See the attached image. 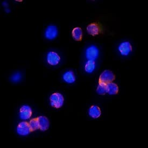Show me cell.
<instances>
[{"instance_id": "cell-1", "label": "cell", "mask_w": 148, "mask_h": 148, "mask_svg": "<svg viewBox=\"0 0 148 148\" xmlns=\"http://www.w3.org/2000/svg\"><path fill=\"white\" fill-rule=\"evenodd\" d=\"M51 105L56 108H60L64 103V97L61 94L55 93L52 94L50 97Z\"/></svg>"}, {"instance_id": "cell-2", "label": "cell", "mask_w": 148, "mask_h": 148, "mask_svg": "<svg viewBox=\"0 0 148 148\" xmlns=\"http://www.w3.org/2000/svg\"><path fill=\"white\" fill-rule=\"evenodd\" d=\"M115 79V75L112 71L105 70L100 75L99 78V82L107 84L113 82Z\"/></svg>"}, {"instance_id": "cell-3", "label": "cell", "mask_w": 148, "mask_h": 148, "mask_svg": "<svg viewBox=\"0 0 148 148\" xmlns=\"http://www.w3.org/2000/svg\"><path fill=\"white\" fill-rule=\"evenodd\" d=\"M17 130L18 134L22 136L27 135L31 132L29 123L25 121L21 122L20 124L18 125Z\"/></svg>"}, {"instance_id": "cell-4", "label": "cell", "mask_w": 148, "mask_h": 148, "mask_svg": "<svg viewBox=\"0 0 148 148\" xmlns=\"http://www.w3.org/2000/svg\"><path fill=\"white\" fill-rule=\"evenodd\" d=\"M47 60L49 64L51 65H56L60 62V58L57 53L55 52H50L47 55Z\"/></svg>"}, {"instance_id": "cell-5", "label": "cell", "mask_w": 148, "mask_h": 148, "mask_svg": "<svg viewBox=\"0 0 148 148\" xmlns=\"http://www.w3.org/2000/svg\"><path fill=\"white\" fill-rule=\"evenodd\" d=\"M20 115L22 119H29L32 115L31 108L28 106H23L20 109Z\"/></svg>"}, {"instance_id": "cell-6", "label": "cell", "mask_w": 148, "mask_h": 148, "mask_svg": "<svg viewBox=\"0 0 148 148\" xmlns=\"http://www.w3.org/2000/svg\"><path fill=\"white\" fill-rule=\"evenodd\" d=\"M58 34L57 29L55 26H50L47 28L45 31V37L47 39H53Z\"/></svg>"}, {"instance_id": "cell-7", "label": "cell", "mask_w": 148, "mask_h": 148, "mask_svg": "<svg viewBox=\"0 0 148 148\" xmlns=\"http://www.w3.org/2000/svg\"><path fill=\"white\" fill-rule=\"evenodd\" d=\"M98 50L95 47H90L86 51V57L89 60H94L98 56Z\"/></svg>"}, {"instance_id": "cell-8", "label": "cell", "mask_w": 148, "mask_h": 148, "mask_svg": "<svg viewBox=\"0 0 148 148\" xmlns=\"http://www.w3.org/2000/svg\"><path fill=\"white\" fill-rule=\"evenodd\" d=\"M88 33L92 36H96L99 34L100 28L99 25L96 23L90 24L87 27Z\"/></svg>"}, {"instance_id": "cell-9", "label": "cell", "mask_w": 148, "mask_h": 148, "mask_svg": "<svg viewBox=\"0 0 148 148\" xmlns=\"http://www.w3.org/2000/svg\"><path fill=\"white\" fill-rule=\"evenodd\" d=\"M119 50L122 55L127 56L132 51V47L130 43L124 42L122 43L120 47H119Z\"/></svg>"}, {"instance_id": "cell-10", "label": "cell", "mask_w": 148, "mask_h": 148, "mask_svg": "<svg viewBox=\"0 0 148 148\" xmlns=\"http://www.w3.org/2000/svg\"><path fill=\"white\" fill-rule=\"evenodd\" d=\"M39 122V129L42 131H45L49 128L50 122L45 116H40L38 117Z\"/></svg>"}, {"instance_id": "cell-11", "label": "cell", "mask_w": 148, "mask_h": 148, "mask_svg": "<svg viewBox=\"0 0 148 148\" xmlns=\"http://www.w3.org/2000/svg\"><path fill=\"white\" fill-rule=\"evenodd\" d=\"M89 114L90 117L97 119L100 116L101 112L100 108L97 106H92L89 110Z\"/></svg>"}, {"instance_id": "cell-12", "label": "cell", "mask_w": 148, "mask_h": 148, "mask_svg": "<svg viewBox=\"0 0 148 148\" xmlns=\"http://www.w3.org/2000/svg\"><path fill=\"white\" fill-rule=\"evenodd\" d=\"M107 93L110 95L116 94L119 92V87L117 85L113 82L107 84Z\"/></svg>"}, {"instance_id": "cell-13", "label": "cell", "mask_w": 148, "mask_h": 148, "mask_svg": "<svg viewBox=\"0 0 148 148\" xmlns=\"http://www.w3.org/2000/svg\"><path fill=\"white\" fill-rule=\"evenodd\" d=\"M73 39L77 41H81L82 38V31L80 27H75L72 32Z\"/></svg>"}, {"instance_id": "cell-14", "label": "cell", "mask_w": 148, "mask_h": 148, "mask_svg": "<svg viewBox=\"0 0 148 148\" xmlns=\"http://www.w3.org/2000/svg\"><path fill=\"white\" fill-rule=\"evenodd\" d=\"M63 79L65 80V82L69 84L74 82L75 80L74 73L72 71H68L66 72L63 75Z\"/></svg>"}, {"instance_id": "cell-15", "label": "cell", "mask_w": 148, "mask_h": 148, "mask_svg": "<svg viewBox=\"0 0 148 148\" xmlns=\"http://www.w3.org/2000/svg\"><path fill=\"white\" fill-rule=\"evenodd\" d=\"M29 125H30V128L31 129V132H34L36 130L39 129V122H38V117L32 119L29 122Z\"/></svg>"}, {"instance_id": "cell-16", "label": "cell", "mask_w": 148, "mask_h": 148, "mask_svg": "<svg viewBox=\"0 0 148 148\" xmlns=\"http://www.w3.org/2000/svg\"><path fill=\"white\" fill-rule=\"evenodd\" d=\"M97 93L100 95H105L107 93V84L99 82V84L97 86Z\"/></svg>"}, {"instance_id": "cell-17", "label": "cell", "mask_w": 148, "mask_h": 148, "mask_svg": "<svg viewBox=\"0 0 148 148\" xmlns=\"http://www.w3.org/2000/svg\"><path fill=\"white\" fill-rule=\"evenodd\" d=\"M95 67V63L94 60H88L85 65V71L87 73H92L93 72Z\"/></svg>"}, {"instance_id": "cell-18", "label": "cell", "mask_w": 148, "mask_h": 148, "mask_svg": "<svg viewBox=\"0 0 148 148\" xmlns=\"http://www.w3.org/2000/svg\"><path fill=\"white\" fill-rule=\"evenodd\" d=\"M20 79H21V75L20 74L18 73V74H16L13 75V77L12 78V80L13 82H16L19 81Z\"/></svg>"}]
</instances>
